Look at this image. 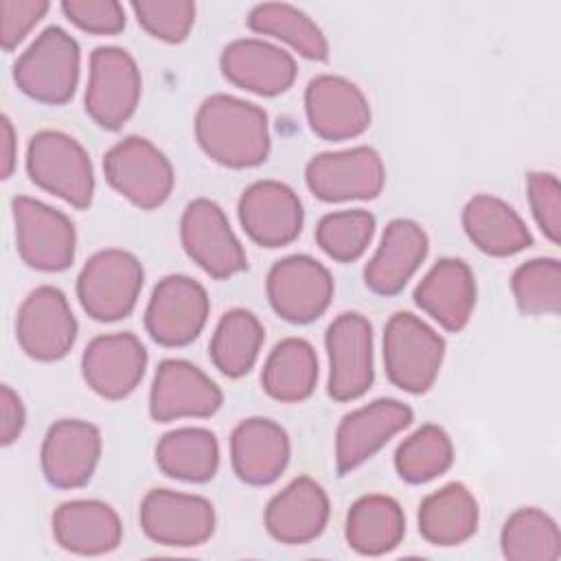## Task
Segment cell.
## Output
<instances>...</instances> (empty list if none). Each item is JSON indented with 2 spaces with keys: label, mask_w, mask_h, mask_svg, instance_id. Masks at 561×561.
<instances>
[{
  "label": "cell",
  "mask_w": 561,
  "mask_h": 561,
  "mask_svg": "<svg viewBox=\"0 0 561 561\" xmlns=\"http://www.w3.org/2000/svg\"><path fill=\"white\" fill-rule=\"evenodd\" d=\"M445 340L421 318L397 311L383 329V366L388 379L412 394L427 392L440 370Z\"/></svg>",
  "instance_id": "7a4b0ae2"
},
{
  "label": "cell",
  "mask_w": 561,
  "mask_h": 561,
  "mask_svg": "<svg viewBox=\"0 0 561 561\" xmlns=\"http://www.w3.org/2000/svg\"><path fill=\"white\" fill-rule=\"evenodd\" d=\"M309 127L324 140H348L370 125V105L364 92L348 79L320 75L305 90Z\"/></svg>",
  "instance_id": "ac0fdd59"
},
{
  "label": "cell",
  "mask_w": 561,
  "mask_h": 561,
  "mask_svg": "<svg viewBox=\"0 0 561 561\" xmlns=\"http://www.w3.org/2000/svg\"><path fill=\"white\" fill-rule=\"evenodd\" d=\"M329 522V497L309 476L291 480L265 508L267 533L289 546L316 539Z\"/></svg>",
  "instance_id": "603a6c76"
},
{
  "label": "cell",
  "mask_w": 561,
  "mask_h": 561,
  "mask_svg": "<svg viewBox=\"0 0 561 561\" xmlns=\"http://www.w3.org/2000/svg\"><path fill=\"white\" fill-rule=\"evenodd\" d=\"M156 465L162 473L184 482H206L219 467V443L204 427H180L156 445Z\"/></svg>",
  "instance_id": "1f68e13d"
},
{
  "label": "cell",
  "mask_w": 561,
  "mask_h": 561,
  "mask_svg": "<svg viewBox=\"0 0 561 561\" xmlns=\"http://www.w3.org/2000/svg\"><path fill=\"white\" fill-rule=\"evenodd\" d=\"M208 309V294L197 280L171 274L156 285L149 298L145 329L162 346H186L202 333Z\"/></svg>",
  "instance_id": "8fae6325"
},
{
  "label": "cell",
  "mask_w": 561,
  "mask_h": 561,
  "mask_svg": "<svg viewBox=\"0 0 561 561\" xmlns=\"http://www.w3.org/2000/svg\"><path fill=\"white\" fill-rule=\"evenodd\" d=\"M50 9L44 0H0L2 48L13 50Z\"/></svg>",
  "instance_id": "b9f144b4"
},
{
  "label": "cell",
  "mask_w": 561,
  "mask_h": 561,
  "mask_svg": "<svg viewBox=\"0 0 561 561\" xmlns=\"http://www.w3.org/2000/svg\"><path fill=\"white\" fill-rule=\"evenodd\" d=\"M53 535L68 552L105 554L121 543L123 526L110 504L99 500H72L55 511Z\"/></svg>",
  "instance_id": "4316f807"
},
{
  "label": "cell",
  "mask_w": 561,
  "mask_h": 561,
  "mask_svg": "<svg viewBox=\"0 0 561 561\" xmlns=\"http://www.w3.org/2000/svg\"><path fill=\"white\" fill-rule=\"evenodd\" d=\"M140 70L134 57L116 46H101L90 57L85 112L103 129L127 123L140 101Z\"/></svg>",
  "instance_id": "52a82bcc"
},
{
  "label": "cell",
  "mask_w": 561,
  "mask_h": 561,
  "mask_svg": "<svg viewBox=\"0 0 561 561\" xmlns=\"http://www.w3.org/2000/svg\"><path fill=\"white\" fill-rule=\"evenodd\" d=\"M18 254L28 267L42 272H61L75 259V224L57 208L33 199L13 197L11 202Z\"/></svg>",
  "instance_id": "ba28073f"
},
{
  "label": "cell",
  "mask_w": 561,
  "mask_h": 561,
  "mask_svg": "<svg viewBox=\"0 0 561 561\" xmlns=\"http://www.w3.org/2000/svg\"><path fill=\"white\" fill-rule=\"evenodd\" d=\"M305 180L309 191L322 202L373 199L381 193L386 169L373 147L324 151L307 162Z\"/></svg>",
  "instance_id": "30bf717a"
},
{
  "label": "cell",
  "mask_w": 561,
  "mask_h": 561,
  "mask_svg": "<svg viewBox=\"0 0 561 561\" xmlns=\"http://www.w3.org/2000/svg\"><path fill=\"white\" fill-rule=\"evenodd\" d=\"M528 202L541 232L559 243L561 237V186L554 173L535 171L528 175Z\"/></svg>",
  "instance_id": "ab89813d"
},
{
  "label": "cell",
  "mask_w": 561,
  "mask_h": 561,
  "mask_svg": "<svg viewBox=\"0 0 561 561\" xmlns=\"http://www.w3.org/2000/svg\"><path fill=\"white\" fill-rule=\"evenodd\" d=\"M478 517L473 493L460 482H449L421 502L419 533L432 546H458L476 533Z\"/></svg>",
  "instance_id": "f1b7e54d"
},
{
  "label": "cell",
  "mask_w": 561,
  "mask_h": 561,
  "mask_svg": "<svg viewBox=\"0 0 561 561\" xmlns=\"http://www.w3.org/2000/svg\"><path fill=\"white\" fill-rule=\"evenodd\" d=\"M131 11L149 35L167 44L184 42L195 22V4L188 0H136Z\"/></svg>",
  "instance_id": "f35d334b"
},
{
  "label": "cell",
  "mask_w": 561,
  "mask_h": 561,
  "mask_svg": "<svg viewBox=\"0 0 561 561\" xmlns=\"http://www.w3.org/2000/svg\"><path fill=\"white\" fill-rule=\"evenodd\" d=\"M79 46L59 26L44 28L13 64L18 88L46 105H64L79 81Z\"/></svg>",
  "instance_id": "3957f363"
},
{
  "label": "cell",
  "mask_w": 561,
  "mask_h": 561,
  "mask_svg": "<svg viewBox=\"0 0 561 561\" xmlns=\"http://www.w3.org/2000/svg\"><path fill=\"white\" fill-rule=\"evenodd\" d=\"M373 232L375 217L368 210H337L320 219L316 228V241L333 261L351 263L366 252Z\"/></svg>",
  "instance_id": "74e56055"
},
{
  "label": "cell",
  "mask_w": 561,
  "mask_h": 561,
  "mask_svg": "<svg viewBox=\"0 0 561 561\" xmlns=\"http://www.w3.org/2000/svg\"><path fill=\"white\" fill-rule=\"evenodd\" d=\"M425 230L410 219H392L373 259L364 267V283L379 296L399 294L427 254Z\"/></svg>",
  "instance_id": "cb8c5ba5"
},
{
  "label": "cell",
  "mask_w": 561,
  "mask_h": 561,
  "mask_svg": "<svg viewBox=\"0 0 561 561\" xmlns=\"http://www.w3.org/2000/svg\"><path fill=\"white\" fill-rule=\"evenodd\" d=\"M195 138L202 151L224 167H256L270 153L267 114L243 99L213 94L195 114Z\"/></svg>",
  "instance_id": "6da1fadb"
},
{
  "label": "cell",
  "mask_w": 561,
  "mask_h": 561,
  "mask_svg": "<svg viewBox=\"0 0 561 561\" xmlns=\"http://www.w3.org/2000/svg\"><path fill=\"white\" fill-rule=\"evenodd\" d=\"M265 289L272 309L283 320L307 324L327 311L333 298V278L316 259L294 254L272 265Z\"/></svg>",
  "instance_id": "7c38bea8"
},
{
  "label": "cell",
  "mask_w": 561,
  "mask_h": 561,
  "mask_svg": "<svg viewBox=\"0 0 561 561\" xmlns=\"http://www.w3.org/2000/svg\"><path fill=\"white\" fill-rule=\"evenodd\" d=\"M0 416H2L0 440L2 445H11L22 434L26 414L20 397L7 383L0 388Z\"/></svg>",
  "instance_id": "7bdbcfd3"
},
{
  "label": "cell",
  "mask_w": 561,
  "mask_h": 561,
  "mask_svg": "<svg viewBox=\"0 0 561 561\" xmlns=\"http://www.w3.org/2000/svg\"><path fill=\"white\" fill-rule=\"evenodd\" d=\"M224 394L219 386L186 359L160 362L151 392L149 414L158 423L178 419H206L221 408Z\"/></svg>",
  "instance_id": "2e32d148"
},
{
  "label": "cell",
  "mask_w": 561,
  "mask_h": 561,
  "mask_svg": "<svg viewBox=\"0 0 561 561\" xmlns=\"http://www.w3.org/2000/svg\"><path fill=\"white\" fill-rule=\"evenodd\" d=\"M28 178L75 208H88L94 195V173L88 151L68 134L37 131L26 149Z\"/></svg>",
  "instance_id": "277c9868"
},
{
  "label": "cell",
  "mask_w": 561,
  "mask_h": 561,
  "mask_svg": "<svg viewBox=\"0 0 561 561\" xmlns=\"http://www.w3.org/2000/svg\"><path fill=\"white\" fill-rule=\"evenodd\" d=\"M140 526L156 543L175 548L199 546L215 530V508L199 495L153 489L140 504Z\"/></svg>",
  "instance_id": "9a60e30c"
},
{
  "label": "cell",
  "mask_w": 561,
  "mask_h": 561,
  "mask_svg": "<svg viewBox=\"0 0 561 561\" xmlns=\"http://www.w3.org/2000/svg\"><path fill=\"white\" fill-rule=\"evenodd\" d=\"M462 228L471 243L491 256H511L533 243L522 217L493 195H476L465 204Z\"/></svg>",
  "instance_id": "83f0119b"
},
{
  "label": "cell",
  "mask_w": 561,
  "mask_h": 561,
  "mask_svg": "<svg viewBox=\"0 0 561 561\" xmlns=\"http://www.w3.org/2000/svg\"><path fill=\"white\" fill-rule=\"evenodd\" d=\"M302 219L298 195L276 180L250 184L239 199V221L248 237L263 248L291 243L302 230Z\"/></svg>",
  "instance_id": "d6986e66"
},
{
  "label": "cell",
  "mask_w": 561,
  "mask_h": 561,
  "mask_svg": "<svg viewBox=\"0 0 561 561\" xmlns=\"http://www.w3.org/2000/svg\"><path fill=\"white\" fill-rule=\"evenodd\" d=\"M329 355V394L335 401L362 397L373 379V329L359 313H340L324 335Z\"/></svg>",
  "instance_id": "5bb4252c"
},
{
  "label": "cell",
  "mask_w": 561,
  "mask_h": 561,
  "mask_svg": "<svg viewBox=\"0 0 561 561\" xmlns=\"http://www.w3.org/2000/svg\"><path fill=\"white\" fill-rule=\"evenodd\" d=\"M180 239L193 263L217 280L230 278L248 267V256L224 210L210 199L199 197L184 208Z\"/></svg>",
  "instance_id": "9c48e42d"
},
{
  "label": "cell",
  "mask_w": 561,
  "mask_h": 561,
  "mask_svg": "<svg viewBox=\"0 0 561 561\" xmlns=\"http://www.w3.org/2000/svg\"><path fill=\"white\" fill-rule=\"evenodd\" d=\"M318 381V357L309 342L287 337L265 359L263 390L280 403H298L311 397Z\"/></svg>",
  "instance_id": "4dcf8cb0"
},
{
  "label": "cell",
  "mask_w": 561,
  "mask_h": 561,
  "mask_svg": "<svg viewBox=\"0 0 561 561\" xmlns=\"http://www.w3.org/2000/svg\"><path fill=\"white\" fill-rule=\"evenodd\" d=\"M64 15L81 31L116 35L125 28V9L114 0H64Z\"/></svg>",
  "instance_id": "60d3db41"
},
{
  "label": "cell",
  "mask_w": 561,
  "mask_h": 561,
  "mask_svg": "<svg viewBox=\"0 0 561 561\" xmlns=\"http://www.w3.org/2000/svg\"><path fill=\"white\" fill-rule=\"evenodd\" d=\"M15 129L9 121V116H2V134H0V175L7 180L11 178L13 169H15Z\"/></svg>",
  "instance_id": "ee69618b"
},
{
  "label": "cell",
  "mask_w": 561,
  "mask_h": 561,
  "mask_svg": "<svg viewBox=\"0 0 561 561\" xmlns=\"http://www.w3.org/2000/svg\"><path fill=\"white\" fill-rule=\"evenodd\" d=\"M515 302L526 316L559 313L561 309V263L541 256L522 263L511 278Z\"/></svg>",
  "instance_id": "8d00e7d4"
},
{
  "label": "cell",
  "mask_w": 561,
  "mask_h": 561,
  "mask_svg": "<svg viewBox=\"0 0 561 561\" xmlns=\"http://www.w3.org/2000/svg\"><path fill=\"white\" fill-rule=\"evenodd\" d=\"M454 460V445L447 432L438 425H421L412 432L394 454V467L401 480L423 484L445 473Z\"/></svg>",
  "instance_id": "d590c367"
},
{
  "label": "cell",
  "mask_w": 561,
  "mask_h": 561,
  "mask_svg": "<svg viewBox=\"0 0 561 561\" xmlns=\"http://www.w3.org/2000/svg\"><path fill=\"white\" fill-rule=\"evenodd\" d=\"M248 26L261 35L283 39L302 57L313 61H327L329 42L322 28L300 9L285 2L256 4L248 15Z\"/></svg>",
  "instance_id": "836d02e7"
},
{
  "label": "cell",
  "mask_w": 561,
  "mask_h": 561,
  "mask_svg": "<svg viewBox=\"0 0 561 561\" xmlns=\"http://www.w3.org/2000/svg\"><path fill=\"white\" fill-rule=\"evenodd\" d=\"M414 302L443 329L458 333L476 305V278L460 259H440L416 285Z\"/></svg>",
  "instance_id": "484cf974"
},
{
  "label": "cell",
  "mask_w": 561,
  "mask_h": 561,
  "mask_svg": "<svg viewBox=\"0 0 561 561\" xmlns=\"http://www.w3.org/2000/svg\"><path fill=\"white\" fill-rule=\"evenodd\" d=\"M405 535V515L397 500L388 495H364L346 515V541L359 554H386Z\"/></svg>",
  "instance_id": "f546056e"
},
{
  "label": "cell",
  "mask_w": 561,
  "mask_h": 561,
  "mask_svg": "<svg viewBox=\"0 0 561 561\" xmlns=\"http://www.w3.org/2000/svg\"><path fill=\"white\" fill-rule=\"evenodd\" d=\"M105 180L142 210L162 206L173 191V167L147 138L127 136L103 158Z\"/></svg>",
  "instance_id": "8992f818"
},
{
  "label": "cell",
  "mask_w": 561,
  "mask_h": 561,
  "mask_svg": "<svg viewBox=\"0 0 561 561\" xmlns=\"http://www.w3.org/2000/svg\"><path fill=\"white\" fill-rule=\"evenodd\" d=\"M263 337V324L252 311L232 309L224 313L210 340V359L215 368L232 379L243 377L252 370Z\"/></svg>",
  "instance_id": "d6a6232c"
},
{
  "label": "cell",
  "mask_w": 561,
  "mask_h": 561,
  "mask_svg": "<svg viewBox=\"0 0 561 561\" xmlns=\"http://www.w3.org/2000/svg\"><path fill=\"white\" fill-rule=\"evenodd\" d=\"M15 337L33 359H61L77 340V320L64 291L50 285L33 289L18 309Z\"/></svg>",
  "instance_id": "4fadbf2b"
},
{
  "label": "cell",
  "mask_w": 561,
  "mask_h": 561,
  "mask_svg": "<svg viewBox=\"0 0 561 561\" xmlns=\"http://www.w3.org/2000/svg\"><path fill=\"white\" fill-rule=\"evenodd\" d=\"M219 64L230 83L261 96L283 94L296 79L294 57L283 48L254 37L228 44Z\"/></svg>",
  "instance_id": "7402d4cb"
},
{
  "label": "cell",
  "mask_w": 561,
  "mask_h": 561,
  "mask_svg": "<svg viewBox=\"0 0 561 561\" xmlns=\"http://www.w3.org/2000/svg\"><path fill=\"white\" fill-rule=\"evenodd\" d=\"M142 278V265L131 252L118 248L101 250L83 265L77 278V296L90 318L114 322L134 311Z\"/></svg>",
  "instance_id": "5b68a950"
},
{
  "label": "cell",
  "mask_w": 561,
  "mask_h": 561,
  "mask_svg": "<svg viewBox=\"0 0 561 561\" xmlns=\"http://www.w3.org/2000/svg\"><path fill=\"white\" fill-rule=\"evenodd\" d=\"M410 423L412 410L394 399H377L346 414L335 432L337 473L346 476L357 469Z\"/></svg>",
  "instance_id": "e0dca14e"
},
{
  "label": "cell",
  "mask_w": 561,
  "mask_h": 561,
  "mask_svg": "<svg viewBox=\"0 0 561 561\" xmlns=\"http://www.w3.org/2000/svg\"><path fill=\"white\" fill-rule=\"evenodd\" d=\"M500 543L511 561H557L561 557L559 526L539 508L515 511L504 522Z\"/></svg>",
  "instance_id": "e575fe53"
},
{
  "label": "cell",
  "mask_w": 561,
  "mask_h": 561,
  "mask_svg": "<svg viewBox=\"0 0 561 561\" xmlns=\"http://www.w3.org/2000/svg\"><path fill=\"white\" fill-rule=\"evenodd\" d=\"M230 458L237 478L245 484H272L289 462V436L270 419H245L230 436Z\"/></svg>",
  "instance_id": "d4e9b609"
},
{
  "label": "cell",
  "mask_w": 561,
  "mask_h": 561,
  "mask_svg": "<svg viewBox=\"0 0 561 561\" xmlns=\"http://www.w3.org/2000/svg\"><path fill=\"white\" fill-rule=\"evenodd\" d=\"M147 368V351L134 333L94 337L81 357L85 383L103 399H125L140 383Z\"/></svg>",
  "instance_id": "ffe728a7"
},
{
  "label": "cell",
  "mask_w": 561,
  "mask_h": 561,
  "mask_svg": "<svg viewBox=\"0 0 561 561\" xmlns=\"http://www.w3.org/2000/svg\"><path fill=\"white\" fill-rule=\"evenodd\" d=\"M101 458V432L81 419L53 423L42 443V471L57 489H79L90 482Z\"/></svg>",
  "instance_id": "44dd1931"
}]
</instances>
